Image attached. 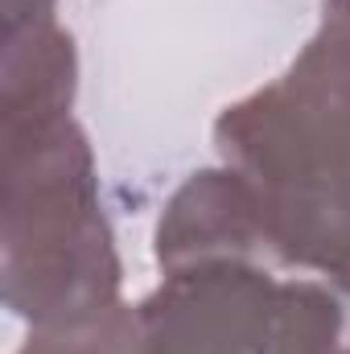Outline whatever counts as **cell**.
I'll list each match as a JSON object with an SVG mask.
<instances>
[{
	"instance_id": "52a82bcc",
	"label": "cell",
	"mask_w": 350,
	"mask_h": 354,
	"mask_svg": "<svg viewBox=\"0 0 350 354\" xmlns=\"http://www.w3.org/2000/svg\"><path fill=\"white\" fill-rule=\"evenodd\" d=\"M58 0H0V21H21V17H54Z\"/></svg>"
},
{
	"instance_id": "8992f818",
	"label": "cell",
	"mask_w": 350,
	"mask_h": 354,
	"mask_svg": "<svg viewBox=\"0 0 350 354\" xmlns=\"http://www.w3.org/2000/svg\"><path fill=\"white\" fill-rule=\"evenodd\" d=\"M276 87L309 120L326 124L338 136H350V33L322 25L276 79Z\"/></svg>"
},
{
	"instance_id": "3957f363",
	"label": "cell",
	"mask_w": 350,
	"mask_h": 354,
	"mask_svg": "<svg viewBox=\"0 0 350 354\" xmlns=\"http://www.w3.org/2000/svg\"><path fill=\"white\" fill-rule=\"evenodd\" d=\"M140 317L157 354H338L347 326L326 284L252 260L165 272Z\"/></svg>"
},
{
	"instance_id": "5b68a950",
	"label": "cell",
	"mask_w": 350,
	"mask_h": 354,
	"mask_svg": "<svg viewBox=\"0 0 350 354\" xmlns=\"http://www.w3.org/2000/svg\"><path fill=\"white\" fill-rule=\"evenodd\" d=\"M79 95V50L54 17L4 21L0 46V136H29L71 120Z\"/></svg>"
},
{
	"instance_id": "ba28073f",
	"label": "cell",
	"mask_w": 350,
	"mask_h": 354,
	"mask_svg": "<svg viewBox=\"0 0 350 354\" xmlns=\"http://www.w3.org/2000/svg\"><path fill=\"white\" fill-rule=\"evenodd\" d=\"M322 25L350 33V0H322Z\"/></svg>"
},
{
	"instance_id": "6da1fadb",
	"label": "cell",
	"mask_w": 350,
	"mask_h": 354,
	"mask_svg": "<svg viewBox=\"0 0 350 354\" xmlns=\"http://www.w3.org/2000/svg\"><path fill=\"white\" fill-rule=\"evenodd\" d=\"M120 252L87 132L0 136V288L12 317L62 326L120 301Z\"/></svg>"
},
{
	"instance_id": "277c9868",
	"label": "cell",
	"mask_w": 350,
	"mask_h": 354,
	"mask_svg": "<svg viewBox=\"0 0 350 354\" xmlns=\"http://www.w3.org/2000/svg\"><path fill=\"white\" fill-rule=\"evenodd\" d=\"M153 256L161 272L219 264V260L272 264L260 198L252 181L231 165L190 174L157 218Z\"/></svg>"
},
{
	"instance_id": "7a4b0ae2",
	"label": "cell",
	"mask_w": 350,
	"mask_h": 354,
	"mask_svg": "<svg viewBox=\"0 0 350 354\" xmlns=\"http://www.w3.org/2000/svg\"><path fill=\"white\" fill-rule=\"evenodd\" d=\"M214 149L260 198L272 264L317 272L350 292V136L268 83L219 111Z\"/></svg>"
},
{
	"instance_id": "9c48e42d",
	"label": "cell",
	"mask_w": 350,
	"mask_h": 354,
	"mask_svg": "<svg viewBox=\"0 0 350 354\" xmlns=\"http://www.w3.org/2000/svg\"><path fill=\"white\" fill-rule=\"evenodd\" d=\"M338 354H350V346H342V351H338Z\"/></svg>"
}]
</instances>
